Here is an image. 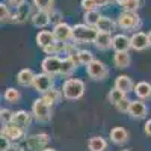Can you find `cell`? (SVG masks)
Instances as JSON below:
<instances>
[{
	"label": "cell",
	"mask_w": 151,
	"mask_h": 151,
	"mask_svg": "<svg viewBox=\"0 0 151 151\" xmlns=\"http://www.w3.org/2000/svg\"><path fill=\"white\" fill-rule=\"evenodd\" d=\"M98 30L88 24H76L73 27V40L76 42H94Z\"/></svg>",
	"instance_id": "cell-1"
},
{
	"label": "cell",
	"mask_w": 151,
	"mask_h": 151,
	"mask_svg": "<svg viewBox=\"0 0 151 151\" xmlns=\"http://www.w3.org/2000/svg\"><path fill=\"white\" fill-rule=\"evenodd\" d=\"M62 94L67 100H79L85 94V83L79 79H68L62 86Z\"/></svg>",
	"instance_id": "cell-2"
},
{
	"label": "cell",
	"mask_w": 151,
	"mask_h": 151,
	"mask_svg": "<svg viewBox=\"0 0 151 151\" xmlns=\"http://www.w3.org/2000/svg\"><path fill=\"white\" fill-rule=\"evenodd\" d=\"M32 112L35 118L40 121V122H47L52 118V110H50V104L45 101L44 98H38L33 101V106H32Z\"/></svg>",
	"instance_id": "cell-3"
},
{
	"label": "cell",
	"mask_w": 151,
	"mask_h": 151,
	"mask_svg": "<svg viewBox=\"0 0 151 151\" xmlns=\"http://www.w3.org/2000/svg\"><path fill=\"white\" fill-rule=\"evenodd\" d=\"M139 23H141V18H139V15H137L136 12L124 11L122 14L118 17V24H119V27L124 29V30L136 29L137 26H139Z\"/></svg>",
	"instance_id": "cell-4"
},
{
	"label": "cell",
	"mask_w": 151,
	"mask_h": 151,
	"mask_svg": "<svg viewBox=\"0 0 151 151\" xmlns=\"http://www.w3.org/2000/svg\"><path fill=\"white\" fill-rule=\"evenodd\" d=\"M86 73L94 80H103L107 76V68H106V65L103 64V62L94 59L89 65H86Z\"/></svg>",
	"instance_id": "cell-5"
},
{
	"label": "cell",
	"mask_w": 151,
	"mask_h": 151,
	"mask_svg": "<svg viewBox=\"0 0 151 151\" xmlns=\"http://www.w3.org/2000/svg\"><path fill=\"white\" fill-rule=\"evenodd\" d=\"M33 86L38 92H42V94H47L53 86V79L52 76H48L45 73L42 74H36L35 76V80H33Z\"/></svg>",
	"instance_id": "cell-6"
},
{
	"label": "cell",
	"mask_w": 151,
	"mask_h": 151,
	"mask_svg": "<svg viewBox=\"0 0 151 151\" xmlns=\"http://www.w3.org/2000/svg\"><path fill=\"white\" fill-rule=\"evenodd\" d=\"M60 67H62V59H59L58 56H47L42 60V70L48 76H55L60 73Z\"/></svg>",
	"instance_id": "cell-7"
},
{
	"label": "cell",
	"mask_w": 151,
	"mask_h": 151,
	"mask_svg": "<svg viewBox=\"0 0 151 151\" xmlns=\"http://www.w3.org/2000/svg\"><path fill=\"white\" fill-rule=\"evenodd\" d=\"M55 38L56 41L59 42H67L68 40H71L73 38V27H70L67 23H58L55 26Z\"/></svg>",
	"instance_id": "cell-8"
},
{
	"label": "cell",
	"mask_w": 151,
	"mask_h": 151,
	"mask_svg": "<svg viewBox=\"0 0 151 151\" xmlns=\"http://www.w3.org/2000/svg\"><path fill=\"white\" fill-rule=\"evenodd\" d=\"M48 144V136L41 133V134H33L27 137V148L32 151H42L45 150L44 147Z\"/></svg>",
	"instance_id": "cell-9"
},
{
	"label": "cell",
	"mask_w": 151,
	"mask_h": 151,
	"mask_svg": "<svg viewBox=\"0 0 151 151\" xmlns=\"http://www.w3.org/2000/svg\"><path fill=\"white\" fill-rule=\"evenodd\" d=\"M132 41V48H134L136 52H141V50H145L150 45V40H148V35L144 32H136L132 35L130 38Z\"/></svg>",
	"instance_id": "cell-10"
},
{
	"label": "cell",
	"mask_w": 151,
	"mask_h": 151,
	"mask_svg": "<svg viewBox=\"0 0 151 151\" xmlns=\"http://www.w3.org/2000/svg\"><path fill=\"white\" fill-rule=\"evenodd\" d=\"M2 136L8 137L9 141H20L24 136V132H23L21 127H18V125H15V124H12V125L6 124L3 127V130H2Z\"/></svg>",
	"instance_id": "cell-11"
},
{
	"label": "cell",
	"mask_w": 151,
	"mask_h": 151,
	"mask_svg": "<svg viewBox=\"0 0 151 151\" xmlns=\"http://www.w3.org/2000/svg\"><path fill=\"white\" fill-rule=\"evenodd\" d=\"M112 47L115 48V52H129V48H132V41L125 35H115Z\"/></svg>",
	"instance_id": "cell-12"
},
{
	"label": "cell",
	"mask_w": 151,
	"mask_h": 151,
	"mask_svg": "<svg viewBox=\"0 0 151 151\" xmlns=\"http://www.w3.org/2000/svg\"><path fill=\"white\" fill-rule=\"evenodd\" d=\"M129 113L132 115V118H136V119L145 118V115H147V106H145V103H142L141 100H134V101H132Z\"/></svg>",
	"instance_id": "cell-13"
},
{
	"label": "cell",
	"mask_w": 151,
	"mask_h": 151,
	"mask_svg": "<svg viewBox=\"0 0 151 151\" xmlns=\"http://www.w3.org/2000/svg\"><path fill=\"white\" fill-rule=\"evenodd\" d=\"M56 42V38H55V33L50 32V30H41L40 33L36 35V44L45 48L47 45L50 44H55Z\"/></svg>",
	"instance_id": "cell-14"
},
{
	"label": "cell",
	"mask_w": 151,
	"mask_h": 151,
	"mask_svg": "<svg viewBox=\"0 0 151 151\" xmlns=\"http://www.w3.org/2000/svg\"><path fill=\"white\" fill-rule=\"evenodd\" d=\"M112 42H113V38L110 36V33H106V32H98L94 41L95 47L100 50H107L109 47H112Z\"/></svg>",
	"instance_id": "cell-15"
},
{
	"label": "cell",
	"mask_w": 151,
	"mask_h": 151,
	"mask_svg": "<svg viewBox=\"0 0 151 151\" xmlns=\"http://www.w3.org/2000/svg\"><path fill=\"white\" fill-rule=\"evenodd\" d=\"M110 139H112V142L121 145V144L129 141V133H127V130L122 129V127H115V129L110 130Z\"/></svg>",
	"instance_id": "cell-16"
},
{
	"label": "cell",
	"mask_w": 151,
	"mask_h": 151,
	"mask_svg": "<svg viewBox=\"0 0 151 151\" xmlns=\"http://www.w3.org/2000/svg\"><path fill=\"white\" fill-rule=\"evenodd\" d=\"M50 14L47 11H38L36 14L32 17V23H33V26L36 27H45L50 24Z\"/></svg>",
	"instance_id": "cell-17"
},
{
	"label": "cell",
	"mask_w": 151,
	"mask_h": 151,
	"mask_svg": "<svg viewBox=\"0 0 151 151\" xmlns=\"http://www.w3.org/2000/svg\"><path fill=\"white\" fill-rule=\"evenodd\" d=\"M35 76H36V74H33V71H32V70L24 68V70H21V71L18 73L17 80H18V83H20L21 86H30V85H33Z\"/></svg>",
	"instance_id": "cell-18"
},
{
	"label": "cell",
	"mask_w": 151,
	"mask_h": 151,
	"mask_svg": "<svg viewBox=\"0 0 151 151\" xmlns=\"http://www.w3.org/2000/svg\"><path fill=\"white\" fill-rule=\"evenodd\" d=\"M113 64H115V67L119 68V70L127 68L130 65V55H129V52H116L115 56H113Z\"/></svg>",
	"instance_id": "cell-19"
},
{
	"label": "cell",
	"mask_w": 151,
	"mask_h": 151,
	"mask_svg": "<svg viewBox=\"0 0 151 151\" xmlns=\"http://www.w3.org/2000/svg\"><path fill=\"white\" fill-rule=\"evenodd\" d=\"M115 88H118V89H119V91H122L124 94H127V92H130V91H132L133 83H132V80H130L129 76L121 74V76H118L116 80H115Z\"/></svg>",
	"instance_id": "cell-20"
},
{
	"label": "cell",
	"mask_w": 151,
	"mask_h": 151,
	"mask_svg": "<svg viewBox=\"0 0 151 151\" xmlns=\"http://www.w3.org/2000/svg\"><path fill=\"white\" fill-rule=\"evenodd\" d=\"M30 122V116H29V113L27 112H24V110H18L14 113V118H12V124H15L18 125V127L21 129H26L27 125Z\"/></svg>",
	"instance_id": "cell-21"
},
{
	"label": "cell",
	"mask_w": 151,
	"mask_h": 151,
	"mask_svg": "<svg viewBox=\"0 0 151 151\" xmlns=\"http://www.w3.org/2000/svg\"><path fill=\"white\" fill-rule=\"evenodd\" d=\"M134 92L141 100H147L151 97V85L148 82H139L134 86Z\"/></svg>",
	"instance_id": "cell-22"
},
{
	"label": "cell",
	"mask_w": 151,
	"mask_h": 151,
	"mask_svg": "<svg viewBox=\"0 0 151 151\" xmlns=\"http://www.w3.org/2000/svg\"><path fill=\"white\" fill-rule=\"evenodd\" d=\"M88 147H89L91 151H104L107 148V142L101 136H94L89 139V142H88Z\"/></svg>",
	"instance_id": "cell-23"
},
{
	"label": "cell",
	"mask_w": 151,
	"mask_h": 151,
	"mask_svg": "<svg viewBox=\"0 0 151 151\" xmlns=\"http://www.w3.org/2000/svg\"><path fill=\"white\" fill-rule=\"evenodd\" d=\"M95 29H97L98 32H106V33H110V32H113V29H115V23H113L110 18H107V17H101V18L98 20Z\"/></svg>",
	"instance_id": "cell-24"
},
{
	"label": "cell",
	"mask_w": 151,
	"mask_h": 151,
	"mask_svg": "<svg viewBox=\"0 0 151 151\" xmlns=\"http://www.w3.org/2000/svg\"><path fill=\"white\" fill-rule=\"evenodd\" d=\"M76 70V62H74V56H68L62 60V67H60V74L68 76Z\"/></svg>",
	"instance_id": "cell-25"
},
{
	"label": "cell",
	"mask_w": 151,
	"mask_h": 151,
	"mask_svg": "<svg viewBox=\"0 0 151 151\" xmlns=\"http://www.w3.org/2000/svg\"><path fill=\"white\" fill-rule=\"evenodd\" d=\"M116 2L119 3V6L124 11H127V12H136L141 6L139 0H116Z\"/></svg>",
	"instance_id": "cell-26"
},
{
	"label": "cell",
	"mask_w": 151,
	"mask_h": 151,
	"mask_svg": "<svg viewBox=\"0 0 151 151\" xmlns=\"http://www.w3.org/2000/svg\"><path fill=\"white\" fill-rule=\"evenodd\" d=\"M100 18H101V15H100V12L97 9L85 12V21H86L88 26H97V23H98Z\"/></svg>",
	"instance_id": "cell-27"
},
{
	"label": "cell",
	"mask_w": 151,
	"mask_h": 151,
	"mask_svg": "<svg viewBox=\"0 0 151 151\" xmlns=\"http://www.w3.org/2000/svg\"><path fill=\"white\" fill-rule=\"evenodd\" d=\"M122 98H125V94L122 91H119L118 88H113V89H110L109 92V101L112 104H118Z\"/></svg>",
	"instance_id": "cell-28"
},
{
	"label": "cell",
	"mask_w": 151,
	"mask_h": 151,
	"mask_svg": "<svg viewBox=\"0 0 151 151\" xmlns=\"http://www.w3.org/2000/svg\"><path fill=\"white\" fill-rule=\"evenodd\" d=\"M77 59H79L80 64L89 65L91 62L94 60V55L91 52H88V50H80V52H77Z\"/></svg>",
	"instance_id": "cell-29"
},
{
	"label": "cell",
	"mask_w": 151,
	"mask_h": 151,
	"mask_svg": "<svg viewBox=\"0 0 151 151\" xmlns=\"http://www.w3.org/2000/svg\"><path fill=\"white\" fill-rule=\"evenodd\" d=\"M5 100L8 103H17L20 100V92L15 89V88H8L5 91Z\"/></svg>",
	"instance_id": "cell-30"
},
{
	"label": "cell",
	"mask_w": 151,
	"mask_h": 151,
	"mask_svg": "<svg viewBox=\"0 0 151 151\" xmlns=\"http://www.w3.org/2000/svg\"><path fill=\"white\" fill-rule=\"evenodd\" d=\"M27 15H29V6L24 3V5H21L20 8H17V14H15V21H18V23H23L24 20L27 18Z\"/></svg>",
	"instance_id": "cell-31"
},
{
	"label": "cell",
	"mask_w": 151,
	"mask_h": 151,
	"mask_svg": "<svg viewBox=\"0 0 151 151\" xmlns=\"http://www.w3.org/2000/svg\"><path fill=\"white\" fill-rule=\"evenodd\" d=\"M38 11H52L53 9V0H33Z\"/></svg>",
	"instance_id": "cell-32"
},
{
	"label": "cell",
	"mask_w": 151,
	"mask_h": 151,
	"mask_svg": "<svg viewBox=\"0 0 151 151\" xmlns=\"http://www.w3.org/2000/svg\"><path fill=\"white\" fill-rule=\"evenodd\" d=\"M42 98L45 100V101H47L50 106H52L53 103H56L58 100H59V92H58V91H55V89H50L47 94H44V97H42Z\"/></svg>",
	"instance_id": "cell-33"
},
{
	"label": "cell",
	"mask_w": 151,
	"mask_h": 151,
	"mask_svg": "<svg viewBox=\"0 0 151 151\" xmlns=\"http://www.w3.org/2000/svg\"><path fill=\"white\" fill-rule=\"evenodd\" d=\"M44 50V52L47 53V55H50V56H56L59 52H60V50H65V45L64 47H60V45H58V42H55V44H50V45H47L45 48H42Z\"/></svg>",
	"instance_id": "cell-34"
},
{
	"label": "cell",
	"mask_w": 151,
	"mask_h": 151,
	"mask_svg": "<svg viewBox=\"0 0 151 151\" xmlns=\"http://www.w3.org/2000/svg\"><path fill=\"white\" fill-rule=\"evenodd\" d=\"M12 118H14V113H12L9 109H2L0 110V119H2V122L9 124V122H12Z\"/></svg>",
	"instance_id": "cell-35"
},
{
	"label": "cell",
	"mask_w": 151,
	"mask_h": 151,
	"mask_svg": "<svg viewBox=\"0 0 151 151\" xmlns=\"http://www.w3.org/2000/svg\"><path fill=\"white\" fill-rule=\"evenodd\" d=\"M115 106H116V109H118L119 112H129V110H130V106H132V101H130L127 97H125V98H122L121 101H119L118 104H115Z\"/></svg>",
	"instance_id": "cell-36"
},
{
	"label": "cell",
	"mask_w": 151,
	"mask_h": 151,
	"mask_svg": "<svg viewBox=\"0 0 151 151\" xmlns=\"http://www.w3.org/2000/svg\"><path fill=\"white\" fill-rule=\"evenodd\" d=\"M97 2L95 0H82V8L85 9V12L88 11H95L97 9Z\"/></svg>",
	"instance_id": "cell-37"
},
{
	"label": "cell",
	"mask_w": 151,
	"mask_h": 151,
	"mask_svg": "<svg viewBox=\"0 0 151 151\" xmlns=\"http://www.w3.org/2000/svg\"><path fill=\"white\" fill-rule=\"evenodd\" d=\"M0 17H2V21H8L11 14H9V11H8V6L5 3H0Z\"/></svg>",
	"instance_id": "cell-38"
},
{
	"label": "cell",
	"mask_w": 151,
	"mask_h": 151,
	"mask_svg": "<svg viewBox=\"0 0 151 151\" xmlns=\"http://www.w3.org/2000/svg\"><path fill=\"white\" fill-rule=\"evenodd\" d=\"M9 2L14 5V6H17V8H20L21 5H24V2H26V0H9Z\"/></svg>",
	"instance_id": "cell-39"
},
{
	"label": "cell",
	"mask_w": 151,
	"mask_h": 151,
	"mask_svg": "<svg viewBox=\"0 0 151 151\" xmlns=\"http://www.w3.org/2000/svg\"><path fill=\"white\" fill-rule=\"evenodd\" d=\"M145 133L151 136V119L147 121V124H145Z\"/></svg>",
	"instance_id": "cell-40"
},
{
	"label": "cell",
	"mask_w": 151,
	"mask_h": 151,
	"mask_svg": "<svg viewBox=\"0 0 151 151\" xmlns=\"http://www.w3.org/2000/svg\"><path fill=\"white\" fill-rule=\"evenodd\" d=\"M95 2H97L98 6H106V5L110 2V0H95Z\"/></svg>",
	"instance_id": "cell-41"
},
{
	"label": "cell",
	"mask_w": 151,
	"mask_h": 151,
	"mask_svg": "<svg viewBox=\"0 0 151 151\" xmlns=\"http://www.w3.org/2000/svg\"><path fill=\"white\" fill-rule=\"evenodd\" d=\"M6 151H21V148L17 147V145H9V148H8Z\"/></svg>",
	"instance_id": "cell-42"
},
{
	"label": "cell",
	"mask_w": 151,
	"mask_h": 151,
	"mask_svg": "<svg viewBox=\"0 0 151 151\" xmlns=\"http://www.w3.org/2000/svg\"><path fill=\"white\" fill-rule=\"evenodd\" d=\"M42 151H56L55 148H45V150H42Z\"/></svg>",
	"instance_id": "cell-43"
},
{
	"label": "cell",
	"mask_w": 151,
	"mask_h": 151,
	"mask_svg": "<svg viewBox=\"0 0 151 151\" xmlns=\"http://www.w3.org/2000/svg\"><path fill=\"white\" fill-rule=\"evenodd\" d=\"M148 40H150V45H151V32L148 33Z\"/></svg>",
	"instance_id": "cell-44"
},
{
	"label": "cell",
	"mask_w": 151,
	"mask_h": 151,
	"mask_svg": "<svg viewBox=\"0 0 151 151\" xmlns=\"http://www.w3.org/2000/svg\"><path fill=\"white\" fill-rule=\"evenodd\" d=\"M122 151H132V150H122Z\"/></svg>",
	"instance_id": "cell-45"
},
{
	"label": "cell",
	"mask_w": 151,
	"mask_h": 151,
	"mask_svg": "<svg viewBox=\"0 0 151 151\" xmlns=\"http://www.w3.org/2000/svg\"><path fill=\"white\" fill-rule=\"evenodd\" d=\"M110 2H112V0H110Z\"/></svg>",
	"instance_id": "cell-46"
}]
</instances>
